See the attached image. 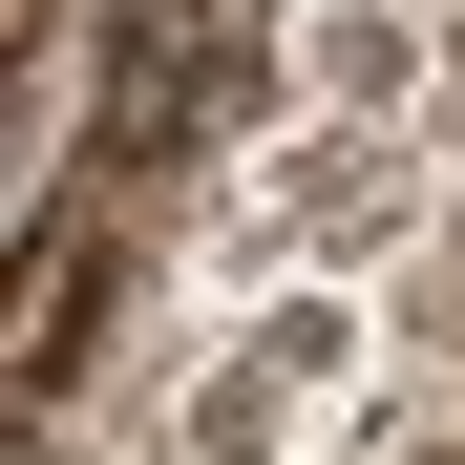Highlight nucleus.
<instances>
[{
  "mask_svg": "<svg viewBox=\"0 0 465 465\" xmlns=\"http://www.w3.org/2000/svg\"><path fill=\"white\" fill-rule=\"evenodd\" d=\"M106 318H127V191L22 232V423H64V381L106 360Z\"/></svg>",
  "mask_w": 465,
  "mask_h": 465,
  "instance_id": "obj_1",
  "label": "nucleus"
}]
</instances>
